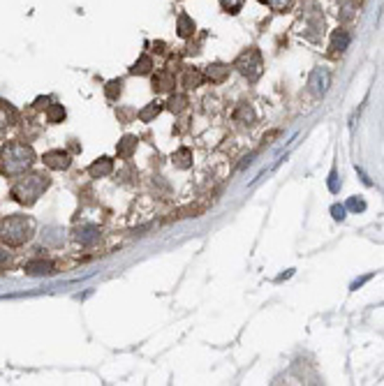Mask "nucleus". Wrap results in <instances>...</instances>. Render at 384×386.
Returning a JSON list of instances; mask_svg holds the SVG:
<instances>
[{"label":"nucleus","mask_w":384,"mask_h":386,"mask_svg":"<svg viewBox=\"0 0 384 386\" xmlns=\"http://www.w3.org/2000/svg\"><path fill=\"white\" fill-rule=\"evenodd\" d=\"M3 174L5 176H21L25 169H30V164L35 162V153L33 148L19 141H10L3 146Z\"/></svg>","instance_id":"obj_1"},{"label":"nucleus","mask_w":384,"mask_h":386,"mask_svg":"<svg viewBox=\"0 0 384 386\" xmlns=\"http://www.w3.org/2000/svg\"><path fill=\"white\" fill-rule=\"evenodd\" d=\"M35 231V222L25 215H12L0 225V241L7 245H23Z\"/></svg>","instance_id":"obj_2"},{"label":"nucleus","mask_w":384,"mask_h":386,"mask_svg":"<svg viewBox=\"0 0 384 386\" xmlns=\"http://www.w3.org/2000/svg\"><path fill=\"white\" fill-rule=\"evenodd\" d=\"M49 187V176L44 174H30V176H21L19 183L12 187V197H14L19 204H35L42 197V192Z\"/></svg>","instance_id":"obj_3"},{"label":"nucleus","mask_w":384,"mask_h":386,"mask_svg":"<svg viewBox=\"0 0 384 386\" xmlns=\"http://www.w3.org/2000/svg\"><path fill=\"white\" fill-rule=\"evenodd\" d=\"M236 67H239L241 74L248 76L250 81L260 79V74H262V56H260V51L248 49L245 53H241L239 61H236Z\"/></svg>","instance_id":"obj_4"},{"label":"nucleus","mask_w":384,"mask_h":386,"mask_svg":"<svg viewBox=\"0 0 384 386\" xmlns=\"http://www.w3.org/2000/svg\"><path fill=\"white\" fill-rule=\"evenodd\" d=\"M308 86H310V91H313L315 95H324L326 88L331 86V72L326 70V67H317V70L310 74Z\"/></svg>","instance_id":"obj_5"},{"label":"nucleus","mask_w":384,"mask_h":386,"mask_svg":"<svg viewBox=\"0 0 384 386\" xmlns=\"http://www.w3.org/2000/svg\"><path fill=\"white\" fill-rule=\"evenodd\" d=\"M44 164L49 169H67L70 167V155L63 151H49L44 155Z\"/></svg>","instance_id":"obj_6"},{"label":"nucleus","mask_w":384,"mask_h":386,"mask_svg":"<svg viewBox=\"0 0 384 386\" xmlns=\"http://www.w3.org/2000/svg\"><path fill=\"white\" fill-rule=\"evenodd\" d=\"M25 273H28V275H51V273H54V264H51V261H42V259L28 261V264H25Z\"/></svg>","instance_id":"obj_7"},{"label":"nucleus","mask_w":384,"mask_h":386,"mask_svg":"<svg viewBox=\"0 0 384 386\" xmlns=\"http://www.w3.org/2000/svg\"><path fill=\"white\" fill-rule=\"evenodd\" d=\"M76 238H79L81 245H93L97 238H100V229L95 225H86L79 229V234H76Z\"/></svg>","instance_id":"obj_8"},{"label":"nucleus","mask_w":384,"mask_h":386,"mask_svg":"<svg viewBox=\"0 0 384 386\" xmlns=\"http://www.w3.org/2000/svg\"><path fill=\"white\" fill-rule=\"evenodd\" d=\"M111 169H114V162H111L109 157H100L95 164H90L88 171H90V176H93V178H100V176L111 174Z\"/></svg>","instance_id":"obj_9"},{"label":"nucleus","mask_w":384,"mask_h":386,"mask_svg":"<svg viewBox=\"0 0 384 386\" xmlns=\"http://www.w3.org/2000/svg\"><path fill=\"white\" fill-rule=\"evenodd\" d=\"M349 46V35L345 31H336L331 37V49L334 51H345Z\"/></svg>","instance_id":"obj_10"},{"label":"nucleus","mask_w":384,"mask_h":386,"mask_svg":"<svg viewBox=\"0 0 384 386\" xmlns=\"http://www.w3.org/2000/svg\"><path fill=\"white\" fill-rule=\"evenodd\" d=\"M12 123H14V111H12L7 104L0 102V130L7 127V125H12Z\"/></svg>","instance_id":"obj_11"},{"label":"nucleus","mask_w":384,"mask_h":386,"mask_svg":"<svg viewBox=\"0 0 384 386\" xmlns=\"http://www.w3.org/2000/svg\"><path fill=\"white\" fill-rule=\"evenodd\" d=\"M192 33H195V23L190 21V16L183 14L178 19V35L181 37H188V35H192Z\"/></svg>","instance_id":"obj_12"},{"label":"nucleus","mask_w":384,"mask_h":386,"mask_svg":"<svg viewBox=\"0 0 384 386\" xmlns=\"http://www.w3.org/2000/svg\"><path fill=\"white\" fill-rule=\"evenodd\" d=\"M137 146V139L135 136H125L123 139V144H120V148H118V155H123V157H127L132 153V148Z\"/></svg>","instance_id":"obj_13"},{"label":"nucleus","mask_w":384,"mask_h":386,"mask_svg":"<svg viewBox=\"0 0 384 386\" xmlns=\"http://www.w3.org/2000/svg\"><path fill=\"white\" fill-rule=\"evenodd\" d=\"M46 116H49V123H58L60 118H65V109L63 106H49Z\"/></svg>","instance_id":"obj_14"},{"label":"nucleus","mask_w":384,"mask_h":386,"mask_svg":"<svg viewBox=\"0 0 384 386\" xmlns=\"http://www.w3.org/2000/svg\"><path fill=\"white\" fill-rule=\"evenodd\" d=\"M345 208H349V211H354V213H361V211H366V201L359 199V197H352Z\"/></svg>","instance_id":"obj_15"},{"label":"nucleus","mask_w":384,"mask_h":386,"mask_svg":"<svg viewBox=\"0 0 384 386\" xmlns=\"http://www.w3.org/2000/svg\"><path fill=\"white\" fill-rule=\"evenodd\" d=\"M148 70H150V58H146V56L141 58L139 63H137L135 67H132V72H135V74H146Z\"/></svg>","instance_id":"obj_16"},{"label":"nucleus","mask_w":384,"mask_h":386,"mask_svg":"<svg viewBox=\"0 0 384 386\" xmlns=\"http://www.w3.org/2000/svg\"><path fill=\"white\" fill-rule=\"evenodd\" d=\"M160 109H162V106H160V104H153V106H148V109H146V111H141V121H148V118H150V116H158L160 114Z\"/></svg>","instance_id":"obj_17"},{"label":"nucleus","mask_w":384,"mask_h":386,"mask_svg":"<svg viewBox=\"0 0 384 386\" xmlns=\"http://www.w3.org/2000/svg\"><path fill=\"white\" fill-rule=\"evenodd\" d=\"M331 213H334L336 220L343 222V220H345V213H347V208H345V206H338V204H336V206H331Z\"/></svg>","instance_id":"obj_18"},{"label":"nucleus","mask_w":384,"mask_h":386,"mask_svg":"<svg viewBox=\"0 0 384 386\" xmlns=\"http://www.w3.org/2000/svg\"><path fill=\"white\" fill-rule=\"evenodd\" d=\"M338 176H336V171H331V176H329V190L331 192H338V181H336Z\"/></svg>","instance_id":"obj_19"},{"label":"nucleus","mask_w":384,"mask_h":386,"mask_svg":"<svg viewBox=\"0 0 384 386\" xmlns=\"http://www.w3.org/2000/svg\"><path fill=\"white\" fill-rule=\"evenodd\" d=\"M116 88H120V81H111L109 88H107V95H109V97H116Z\"/></svg>","instance_id":"obj_20"},{"label":"nucleus","mask_w":384,"mask_h":386,"mask_svg":"<svg viewBox=\"0 0 384 386\" xmlns=\"http://www.w3.org/2000/svg\"><path fill=\"white\" fill-rule=\"evenodd\" d=\"M370 278H373V275H364V278H359V280H354V282H352V289H359V287H361V285H366V282H368Z\"/></svg>","instance_id":"obj_21"},{"label":"nucleus","mask_w":384,"mask_h":386,"mask_svg":"<svg viewBox=\"0 0 384 386\" xmlns=\"http://www.w3.org/2000/svg\"><path fill=\"white\" fill-rule=\"evenodd\" d=\"M252 157H254V153H250L248 157H243V162H241V164H239V169H245V167H248L250 162H252Z\"/></svg>","instance_id":"obj_22"},{"label":"nucleus","mask_w":384,"mask_h":386,"mask_svg":"<svg viewBox=\"0 0 384 386\" xmlns=\"http://www.w3.org/2000/svg\"><path fill=\"white\" fill-rule=\"evenodd\" d=\"M5 259H7V255H5V252H0V264H3Z\"/></svg>","instance_id":"obj_23"}]
</instances>
